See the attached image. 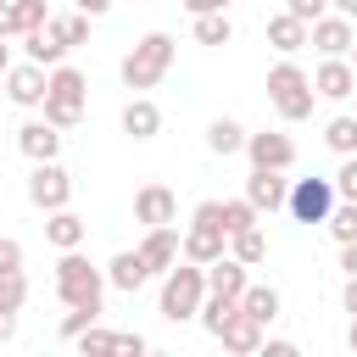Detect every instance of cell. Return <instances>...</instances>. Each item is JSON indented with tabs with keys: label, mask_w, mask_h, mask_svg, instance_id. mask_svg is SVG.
<instances>
[{
	"label": "cell",
	"mask_w": 357,
	"mask_h": 357,
	"mask_svg": "<svg viewBox=\"0 0 357 357\" xmlns=\"http://www.w3.org/2000/svg\"><path fill=\"white\" fill-rule=\"evenodd\" d=\"M56 296H61L67 307L100 312V301H106V273L89 268V257H78V245H73V251H61V262H56Z\"/></svg>",
	"instance_id": "6da1fadb"
},
{
	"label": "cell",
	"mask_w": 357,
	"mask_h": 357,
	"mask_svg": "<svg viewBox=\"0 0 357 357\" xmlns=\"http://www.w3.org/2000/svg\"><path fill=\"white\" fill-rule=\"evenodd\" d=\"M173 33H145L128 56H123V84L128 89H156L162 78H167V67H173Z\"/></svg>",
	"instance_id": "7a4b0ae2"
},
{
	"label": "cell",
	"mask_w": 357,
	"mask_h": 357,
	"mask_svg": "<svg viewBox=\"0 0 357 357\" xmlns=\"http://www.w3.org/2000/svg\"><path fill=\"white\" fill-rule=\"evenodd\" d=\"M84 95H89V78H84L78 67L56 61V67H50V89H45V123H56V128H78V117H84Z\"/></svg>",
	"instance_id": "3957f363"
},
{
	"label": "cell",
	"mask_w": 357,
	"mask_h": 357,
	"mask_svg": "<svg viewBox=\"0 0 357 357\" xmlns=\"http://www.w3.org/2000/svg\"><path fill=\"white\" fill-rule=\"evenodd\" d=\"M201 301H206V268H201V262H190V257H184V268L173 262V268H167V279H162V318L184 324V318H195V312H201Z\"/></svg>",
	"instance_id": "277c9868"
},
{
	"label": "cell",
	"mask_w": 357,
	"mask_h": 357,
	"mask_svg": "<svg viewBox=\"0 0 357 357\" xmlns=\"http://www.w3.org/2000/svg\"><path fill=\"white\" fill-rule=\"evenodd\" d=\"M312 95H318V89H312V78H307V73H301L290 56H284V61L268 73V100H273V112H279L284 123L312 117Z\"/></svg>",
	"instance_id": "5b68a950"
},
{
	"label": "cell",
	"mask_w": 357,
	"mask_h": 357,
	"mask_svg": "<svg viewBox=\"0 0 357 357\" xmlns=\"http://www.w3.org/2000/svg\"><path fill=\"white\" fill-rule=\"evenodd\" d=\"M229 245V229H223V201H201L195 218H190V234H184V257L190 262H218Z\"/></svg>",
	"instance_id": "8992f818"
},
{
	"label": "cell",
	"mask_w": 357,
	"mask_h": 357,
	"mask_svg": "<svg viewBox=\"0 0 357 357\" xmlns=\"http://www.w3.org/2000/svg\"><path fill=\"white\" fill-rule=\"evenodd\" d=\"M284 212L296 223H329V212H335V178H296Z\"/></svg>",
	"instance_id": "52a82bcc"
},
{
	"label": "cell",
	"mask_w": 357,
	"mask_h": 357,
	"mask_svg": "<svg viewBox=\"0 0 357 357\" xmlns=\"http://www.w3.org/2000/svg\"><path fill=\"white\" fill-rule=\"evenodd\" d=\"M28 201H33L39 212L67 206V201H73V173H67L61 162H33V173H28Z\"/></svg>",
	"instance_id": "ba28073f"
},
{
	"label": "cell",
	"mask_w": 357,
	"mask_h": 357,
	"mask_svg": "<svg viewBox=\"0 0 357 357\" xmlns=\"http://www.w3.org/2000/svg\"><path fill=\"white\" fill-rule=\"evenodd\" d=\"M307 45H318V56H351V45H357V28H351V17H318L312 22V33H307Z\"/></svg>",
	"instance_id": "9c48e42d"
},
{
	"label": "cell",
	"mask_w": 357,
	"mask_h": 357,
	"mask_svg": "<svg viewBox=\"0 0 357 357\" xmlns=\"http://www.w3.org/2000/svg\"><path fill=\"white\" fill-rule=\"evenodd\" d=\"M312 89H318L324 100H346V95L357 89V67H351V56H324L318 73H312Z\"/></svg>",
	"instance_id": "30bf717a"
},
{
	"label": "cell",
	"mask_w": 357,
	"mask_h": 357,
	"mask_svg": "<svg viewBox=\"0 0 357 357\" xmlns=\"http://www.w3.org/2000/svg\"><path fill=\"white\" fill-rule=\"evenodd\" d=\"M45 89H50V73H45L39 61H22V67L6 73V95H11V106H45Z\"/></svg>",
	"instance_id": "8fae6325"
},
{
	"label": "cell",
	"mask_w": 357,
	"mask_h": 357,
	"mask_svg": "<svg viewBox=\"0 0 357 357\" xmlns=\"http://www.w3.org/2000/svg\"><path fill=\"white\" fill-rule=\"evenodd\" d=\"M245 156H251V167H290L296 162V145H290V134H273V128H262V134H245Z\"/></svg>",
	"instance_id": "7c38bea8"
},
{
	"label": "cell",
	"mask_w": 357,
	"mask_h": 357,
	"mask_svg": "<svg viewBox=\"0 0 357 357\" xmlns=\"http://www.w3.org/2000/svg\"><path fill=\"white\" fill-rule=\"evenodd\" d=\"M17 151H22L28 162H56V151H61V128L45 123V117H33V123L17 128Z\"/></svg>",
	"instance_id": "4fadbf2b"
},
{
	"label": "cell",
	"mask_w": 357,
	"mask_h": 357,
	"mask_svg": "<svg viewBox=\"0 0 357 357\" xmlns=\"http://www.w3.org/2000/svg\"><path fill=\"white\" fill-rule=\"evenodd\" d=\"M178 251H184V240L173 234V223H156V229H145V240H139V257H145L151 273H167V268L178 262Z\"/></svg>",
	"instance_id": "5bb4252c"
},
{
	"label": "cell",
	"mask_w": 357,
	"mask_h": 357,
	"mask_svg": "<svg viewBox=\"0 0 357 357\" xmlns=\"http://www.w3.org/2000/svg\"><path fill=\"white\" fill-rule=\"evenodd\" d=\"M245 195H251V206H257V212H279V206L290 201V184L279 178V167H251Z\"/></svg>",
	"instance_id": "9a60e30c"
},
{
	"label": "cell",
	"mask_w": 357,
	"mask_h": 357,
	"mask_svg": "<svg viewBox=\"0 0 357 357\" xmlns=\"http://www.w3.org/2000/svg\"><path fill=\"white\" fill-rule=\"evenodd\" d=\"M262 329H268V324H257V318H251L245 307H234V312H229V324L218 329V340H223L229 351L251 357V351H262Z\"/></svg>",
	"instance_id": "2e32d148"
},
{
	"label": "cell",
	"mask_w": 357,
	"mask_h": 357,
	"mask_svg": "<svg viewBox=\"0 0 357 357\" xmlns=\"http://www.w3.org/2000/svg\"><path fill=\"white\" fill-rule=\"evenodd\" d=\"M134 218H139L145 229H156V223H173V218H178V201H173V190H167V184H145V190L134 195Z\"/></svg>",
	"instance_id": "e0dca14e"
},
{
	"label": "cell",
	"mask_w": 357,
	"mask_h": 357,
	"mask_svg": "<svg viewBox=\"0 0 357 357\" xmlns=\"http://www.w3.org/2000/svg\"><path fill=\"white\" fill-rule=\"evenodd\" d=\"M245 262L240 257H218V262H206V290L212 296H229V301H240L245 296Z\"/></svg>",
	"instance_id": "ac0fdd59"
},
{
	"label": "cell",
	"mask_w": 357,
	"mask_h": 357,
	"mask_svg": "<svg viewBox=\"0 0 357 357\" xmlns=\"http://www.w3.org/2000/svg\"><path fill=\"white\" fill-rule=\"evenodd\" d=\"M22 50H28V61H39V67H56L73 45L61 39V28L56 22H45V28H33V33H22Z\"/></svg>",
	"instance_id": "d6986e66"
},
{
	"label": "cell",
	"mask_w": 357,
	"mask_h": 357,
	"mask_svg": "<svg viewBox=\"0 0 357 357\" xmlns=\"http://www.w3.org/2000/svg\"><path fill=\"white\" fill-rule=\"evenodd\" d=\"M123 134H134V139H156V134H162V106L145 100V95H134V100L123 106Z\"/></svg>",
	"instance_id": "ffe728a7"
},
{
	"label": "cell",
	"mask_w": 357,
	"mask_h": 357,
	"mask_svg": "<svg viewBox=\"0 0 357 357\" xmlns=\"http://www.w3.org/2000/svg\"><path fill=\"white\" fill-rule=\"evenodd\" d=\"M145 279H151V268H145L139 245H134V251H117V257L106 262V284H117V290H128V296H134Z\"/></svg>",
	"instance_id": "44dd1931"
},
{
	"label": "cell",
	"mask_w": 357,
	"mask_h": 357,
	"mask_svg": "<svg viewBox=\"0 0 357 357\" xmlns=\"http://www.w3.org/2000/svg\"><path fill=\"white\" fill-rule=\"evenodd\" d=\"M307 33H312V22H301V17H290V11L268 17V45H273V50H284V56H296V50L307 45Z\"/></svg>",
	"instance_id": "7402d4cb"
},
{
	"label": "cell",
	"mask_w": 357,
	"mask_h": 357,
	"mask_svg": "<svg viewBox=\"0 0 357 357\" xmlns=\"http://www.w3.org/2000/svg\"><path fill=\"white\" fill-rule=\"evenodd\" d=\"M84 234H89V223H84L78 212H67V206H56V212H50V223H45V240H50L56 251H73V245H84Z\"/></svg>",
	"instance_id": "603a6c76"
},
{
	"label": "cell",
	"mask_w": 357,
	"mask_h": 357,
	"mask_svg": "<svg viewBox=\"0 0 357 357\" xmlns=\"http://www.w3.org/2000/svg\"><path fill=\"white\" fill-rule=\"evenodd\" d=\"M206 145H212V156H234V151H245V128H240L234 117H212Z\"/></svg>",
	"instance_id": "cb8c5ba5"
},
{
	"label": "cell",
	"mask_w": 357,
	"mask_h": 357,
	"mask_svg": "<svg viewBox=\"0 0 357 357\" xmlns=\"http://www.w3.org/2000/svg\"><path fill=\"white\" fill-rule=\"evenodd\" d=\"M240 307H245L257 324H273V318H279V290H273V284H245Z\"/></svg>",
	"instance_id": "d4e9b609"
},
{
	"label": "cell",
	"mask_w": 357,
	"mask_h": 357,
	"mask_svg": "<svg viewBox=\"0 0 357 357\" xmlns=\"http://www.w3.org/2000/svg\"><path fill=\"white\" fill-rule=\"evenodd\" d=\"M229 39H234L229 11H201L195 17V45H229Z\"/></svg>",
	"instance_id": "484cf974"
},
{
	"label": "cell",
	"mask_w": 357,
	"mask_h": 357,
	"mask_svg": "<svg viewBox=\"0 0 357 357\" xmlns=\"http://www.w3.org/2000/svg\"><path fill=\"white\" fill-rule=\"evenodd\" d=\"M229 257H240L245 268H257V262L268 257V240H262V229H240V234H229Z\"/></svg>",
	"instance_id": "4316f807"
},
{
	"label": "cell",
	"mask_w": 357,
	"mask_h": 357,
	"mask_svg": "<svg viewBox=\"0 0 357 357\" xmlns=\"http://www.w3.org/2000/svg\"><path fill=\"white\" fill-rule=\"evenodd\" d=\"M324 145L329 151H340V156H357V117H329V128H324Z\"/></svg>",
	"instance_id": "83f0119b"
},
{
	"label": "cell",
	"mask_w": 357,
	"mask_h": 357,
	"mask_svg": "<svg viewBox=\"0 0 357 357\" xmlns=\"http://www.w3.org/2000/svg\"><path fill=\"white\" fill-rule=\"evenodd\" d=\"M262 223V212L251 206V195H240V201H223V229L229 234H240V229H257Z\"/></svg>",
	"instance_id": "f1b7e54d"
},
{
	"label": "cell",
	"mask_w": 357,
	"mask_h": 357,
	"mask_svg": "<svg viewBox=\"0 0 357 357\" xmlns=\"http://www.w3.org/2000/svg\"><path fill=\"white\" fill-rule=\"evenodd\" d=\"M329 234H335L340 245L357 240V201H335V212H329Z\"/></svg>",
	"instance_id": "f546056e"
},
{
	"label": "cell",
	"mask_w": 357,
	"mask_h": 357,
	"mask_svg": "<svg viewBox=\"0 0 357 357\" xmlns=\"http://www.w3.org/2000/svg\"><path fill=\"white\" fill-rule=\"evenodd\" d=\"M22 301H28V279H22V268H0V307L22 312Z\"/></svg>",
	"instance_id": "4dcf8cb0"
},
{
	"label": "cell",
	"mask_w": 357,
	"mask_h": 357,
	"mask_svg": "<svg viewBox=\"0 0 357 357\" xmlns=\"http://www.w3.org/2000/svg\"><path fill=\"white\" fill-rule=\"evenodd\" d=\"M11 11H17V33H33V28H45V22H50L45 0H11Z\"/></svg>",
	"instance_id": "1f68e13d"
},
{
	"label": "cell",
	"mask_w": 357,
	"mask_h": 357,
	"mask_svg": "<svg viewBox=\"0 0 357 357\" xmlns=\"http://www.w3.org/2000/svg\"><path fill=\"white\" fill-rule=\"evenodd\" d=\"M78 351H84V357H106V351H117V335H112V329H95V324H89V329L78 335Z\"/></svg>",
	"instance_id": "d6a6232c"
},
{
	"label": "cell",
	"mask_w": 357,
	"mask_h": 357,
	"mask_svg": "<svg viewBox=\"0 0 357 357\" xmlns=\"http://www.w3.org/2000/svg\"><path fill=\"white\" fill-rule=\"evenodd\" d=\"M56 28H61V39L67 45H84L89 39V11H73V17H50Z\"/></svg>",
	"instance_id": "836d02e7"
},
{
	"label": "cell",
	"mask_w": 357,
	"mask_h": 357,
	"mask_svg": "<svg viewBox=\"0 0 357 357\" xmlns=\"http://www.w3.org/2000/svg\"><path fill=\"white\" fill-rule=\"evenodd\" d=\"M95 318H100V312H89V307H67V318H61V335H67V340H78V335H84Z\"/></svg>",
	"instance_id": "e575fe53"
},
{
	"label": "cell",
	"mask_w": 357,
	"mask_h": 357,
	"mask_svg": "<svg viewBox=\"0 0 357 357\" xmlns=\"http://www.w3.org/2000/svg\"><path fill=\"white\" fill-rule=\"evenodd\" d=\"M335 195H340V201H357V156L340 162V173H335Z\"/></svg>",
	"instance_id": "d590c367"
},
{
	"label": "cell",
	"mask_w": 357,
	"mask_h": 357,
	"mask_svg": "<svg viewBox=\"0 0 357 357\" xmlns=\"http://www.w3.org/2000/svg\"><path fill=\"white\" fill-rule=\"evenodd\" d=\"M284 11H290V17H301V22H318V17L329 11V0H284Z\"/></svg>",
	"instance_id": "8d00e7d4"
},
{
	"label": "cell",
	"mask_w": 357,
	"mask_h": 357,
	"mask_svg": "<svg viewBox=\"0 0 357 357\" xmlns=\"http://www.w3.org/2000/svg\"><path fill=\"white\" fill-rule=\"evenodd\" d=\"M0 268H22V245L11 234H0Z\"/></svg>",
	"instance_id": "74e56055"
},
{
	"label": "cell",
	"mask_w": 357,
	"mask_h": 357,
	"mask_svg": "<svg viewBox=\"0 0 357 357\" xmlns=\"http://www.w3.org/2000/svg\"><path fill=\"white\" fill-rule=\"evenodd\" d=\"M6 340H17V312H11V307H0V346H6Z\"/></svg>",
	"instance_id": "f35d334b"
},
{
	"label": "cell",
	"mask_w": 357,
	"mask_h": 357,
	"mask_svg": "<svg viewBox=\"0 0 357 357\" xmlns=\"http://www.w3.org/2000/svg\"><path fill=\"white\" fill-rule=\"evenodd\" d=\"M340 307L357 318V273H346V290H340Z\"/></svg>",
	"instance_id": "ab89813d"
},
{
	"label": "cell",
	"mask_w": 357,
	"mask_h": 357,
	"mask_svg": "<svg viewBox=\"0 0 357 357\" xmlns=\"http://www.w3.org/2000/svg\"><path fill=\"white\" fill-rule=\"evenodd\" d=\"M184 11H190V17H201V11H229V0H184Z\"/></svg>",
	"instance_id": "60d3db41"
},
{
	"label": "cell",
	"mask_w": 357,
	"mask_h": 357,
	"mask_svg": "<svg viewBox=\"0 0 357 357\" xmlns=\"http://www.w3.org/2000/svg\"><path fill=\"white\" fill-rule=\"evenodd\" d=\"M117 351H128V357H139V351H145V335H117Z\"/></svg>",
	"instance_id": "b9f144b4"
},
{
	"label": "cell",
	"mask_w": 357,
	"mask_h": 357,
	"mask_svg": "<svg viewBox=\"0 0 357 357\" xmlns=\"http://www.w3.org/2000/svg\"><path fill=\"white\" fill-rule=\"evenodd\" d=\"M268 357H296V340H262Z\"/></svg>",
	"instance_id": "7bdbcfd3"
},
{
	"label": "cell",
	"mask_w": 357,
	"mask_h": 357,
	"mask_svg": "<svg viewBox=\"0 0 357 357\" xmlns=\"http://www.w3.org/2000/svg\"><path fill=\"white\" fill-rule=\"evenodd\" d=\"M0 33H6V39L17 33V11H11V0H0Z\"/></svg>",
	"instance_id": "ee69618b"
},
{
	"label": "cell",
	"mask_w": 357,
	"mask_h": 357,
	"mask_svg": "<svg viewBox=\"0 0 357 357\" xmlns=\"http://www.w3.org/2000/svg\"><path fill=\"white\" fill-rule=\"evenodd\" d=\"M340 268H346V273H357V240H351V245H340Z\"/></svg>",
	"instance_id": "f6af8a7d"
},
{
	"label": "cell",
	"mask_w": 357,
	"mask_h": 357,
	"mask_svg": "<svg viewBox=\"0 0 357 357\" xmlns=\"http://www.w3.org/2000/svg\"><path fill=\"white\" fill-rule=\"evenodd\" d=\"M78 11H89V17H106V11H112V0H78Z\"/></svg>",
	"instance_id": "bcb514c9"
},
{
	"label": "cell",
	"mask_w": 357,
	"mask_h": 357,
	"mask_svg": "<svg viewBox=\"0 0 357 357\" xmlns=\"http://www.w3.org/2000/svg\"><path fill=\"white\" fill-rule=\"evenodd\" d=\"M11 73V45H6V33H0V78Z\"/></svg>",
	"instance_id": "7dc6e473"
},
{
	"label": "cell",
	"mask_w": 357,
	"mask_h": 357,
	"mask_svg": "<svg viewBox=\"0 0 357 357\" xmlns=\"http://www.w3.org/2000/svg\"><path fill=\"white\" fill-rule=\"evenodd\" d=\"M329 6H335L340 17H357V0H329Z\"/></svg>",
	"instance_id": "c3c4849f"
},
{
	"label": "cell",
	"mask_w": 357,
	"mask_h": 357,
	"mask_svg": "<svg viewBox=\"0 0 357 357\" xmlns=\"http://www.w3.org/2000/svg\"><path fill=\"white\" fill-rule=\"evenodd\" d=\"M346 346H351V351H357V318H351V329H346Z\"/></svg>",
	"instance_id": "681fc988"
},
{
	"label": "cell",
	"mask_w": 357,
	"mask_h": 357,
	"mask_svg": "<svg viewBox=\"0 0 357 357\" xmlns=\"http://www.w3.org/2000/svg\"><path fill=\"white\" fill-rule=\"evenodd\" d=\"M351 67H357V45H351Z\"/></svg>",
	"instance_id": "f907efd6"
}]
</instances>
